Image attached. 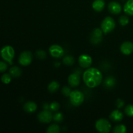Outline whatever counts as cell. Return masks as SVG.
I'll use <instances>...</instances> for the list:
<instances>
[{
  "label": "cell",
  "instance_id": "7",
  "mask_svg": "<svg viewBox=\"0 0 133 133\" xmlns=\"http://www.w3.org/2000/svg\"><path fill=\"white\" fill-rule=\"evenodd\" d=\"M103 31L101 29L96 28L91 34L90 36V41L93 44H98L102 41L103 40Z\"/></svg>",
  "mask_w": 133,
  "mask_h": 133
},
{
  "label": "cell",
  "instance_id": "1",
  "mask_svg": "<svg viewBox=\"0 0 133 133\" xmlns=\"http://www.w3.org/2000/svg\"><path fill=\"white\" fill-rule=\"evenodd\" d=\"M84 84L90 88L98 87L103 81V75L101 71L96 68H88L84 71L83 75Z\"/></svg>",
  "mask_w": 133,
  "mask_h": 133
},
{
  "label": "cell",
  "instance_id": "33",
  "mask_svg": "<svg viewBox=\"0 0 133 133\" xmlns=\"http://www.w3.org/2000/svg\"><path fill=\"white\" fill-rule=\"evenodd\" d=\"M44 110H48V109H49V105H48V104H45L44 105Z\"/></svg>",
  "mask_w": 133,
  "mask_h": 133
},
{
  "label": "cell",
  "instance_id": "21",
  "mask_svg": "<svg viewBox=\"0 0 133 133\" xmlns=\"http://www.w3.org/2000/svg\"><path fill=\"white\" fill-rule=\"evenodd\" d=\"M61 131L60 127L57 124H52L47 129L48 133H59Z\"/></svg>",
  "mask_w": 133,
  "mask_h": 133
},
{
  "label": "cell",
  "instance_id": "27",
  "mask_svg": "<svg viewBox=\"0 0 133 133\" xmlns=\"http://www.w3.org/2000/svg\"><path fill=\"white\" fill-rule=\"evenodd\" d=\"M119 23H120L121 25L125 26L127 25L129 23V18L127 16L123 15L119 18Z\"/></svg>",
  "mask_w": 133,
  "mask_h": 133
},
{
  "label": "cell",
  "instance_id": "22",
  "mask_svg": "<svg viewBox=\"0 0 133 133\" xmlns=\"http://www.w3.org/2000/svg\"><path fill=\"white\" fill-rule=\"evenodd\" d=\"M126 132H127V128H126L125 125L123 124L116 126L113 129V132L114 133H125Z\"/></svg>",
  "mask_w": 133,
  "mask_h": 133
},
{
  "label": "cell",
  "instance_id": "14",
  "mask_svg": "<svg viewBox=\"0 0 133 133\" xmlns=\"http://www.w3.org/2000/svg\"><path fill=\"white\" fill-rule=\"evenodd\" d=\"M123 114L119 110H115L111 112L110 114V119L112 122H119L123 119Z\"/></svg>",
  "mask_w": 133,
  "mask_h": 133
},
{
  "label": "cell",
  "instance_id": "17",
  "mask_svg": "<svg viewBox=\"0 0 133 133\" xmlns=\"http://www.w3.org/2000/svg\"><path fill=\"white\" fill-rule=\"evenodd\" d=\"M124 12L129 16H133V0H128L123 6Z\"/></svg>",
  "mask_w": 133,
  "mask_h": 133
},
{
  "label": "cell",
  "instance_id": "23",
  "mask_svg": "<svg viewBox=\"0 0 133 133\" xmlns=\"http://www.w3.org/2000/svg\"><path fill=\"white\" fill-rule=\"evenodd\" d=\"M63 62L65 65L67 66H71L75 62V59L71 55H67L63 58Z\"/></svg>",
  "mask_w": 133,
  "mask_h": 133
},
{
  "label": "cell",
  "instance_id": "10",
  "mask_svg": "<svg viewBox=\"0 0 133 133\" xmlns=\"http://www.w3.org/2000/svg\"><path fill=\"white\" fill-rule=\"evenodd\" d=\"M53 119L52 113L48 110H44L38 114V119L43 123H48L51 122Z\"/></svg>",
  "mask_w": 133,
  "mask_h": 133
},
{
  "label": "cell",
  "instance_id": "3",
  "mask_svg": "<svg viewBox=\"0 0 133 133\" xmlns=\"http://www.w3.org/2000/svg\"><path fill=\"white\" fill-rule=\"evenodd\" d=\"M116 27V22L112 17L107 16L102 21L101 29L105 34L109 33L114 29Z\"/></svg>",
  "mask_w": 133,
  "mask_h": 133
},
{
  "label": "cell",
  "instance_id": "16",
  "mask_svg": "<svg viewBox=\"0 0 133 133\" xmlns=\"http://www.w3.org/2000/svg\"><path fill=\"white\" fill-rule=\"evenodd\" d=\"M105 6V2L104 0H95L92 3V7L94 10L97 12H101L104 9Z\"/></svg>",
  "mask_w": 133,
  "mask_h": 133
},
{
  "label": "cell",
  "instance_id": "26",
  "mask_svg": "<svg viewBox=\"0 0 133 133\" xmlns=\"http://www.w3.org/2000/svg\"><path fill=\"white\" fill-rule=\"evenodd\" d=\"M53 119L55 122L60 123V122H61L63 120V115H62V113L61 112H56L55 114L53 116Z\"/></svg>",
  "mask_w": 133,
  "mask_h": 133
},
{
  "label": "cell",
  "instance_id": "5",
  "mask_svg": "<svg viewBox=\"0 0 133 133\" xmlns=\"http://www.w3.org/2000/svg\"><path fill=\"white\" fill-rule=\"evenodd\" d=\"M111 124L105 118L98 119L96 123V129L97 131L101 133L109 132L111 129Z\"/></svg>",
  "mask_w": 133,
  "mask_h": 133
},
{
  "label": "cell",
  "instance_id": "11",
  "mask_svg": "<svg viewBox=\"0 0 133 133\" xmlns=\"http://www.w3.org/2000/svg\"><path fill=\"white\" fill-rule=\"evenodd\" d=\"M120 51L123 55H129L133 52V44L131 42H125L121 45Z\"/></svg>",
  "mask_w": 133,
  "mask_h": 133
},
{
  "label": "cell",
  "instance_id": "28",
  "mask_svg": "<svg viewBox=\"0 0 133 133\" xmlns=\"http://www.w3.org/2000/svg\"><path fill=\"white\" fill-rule=\"evenodd\" d=\"M59 108H60L59 103L56 102V101H54V102L51 103L49 105V109H50L51 111H53V112L57 111V110L59 109Z\"/></svg>",
  "mask_w": 133,
  "mask_h": 133
},
{
  "label": "cell",
  "instance_id": "15",
  "mask_svg": "<svg viewBox=\"0 0 133 133\" xmlns=\"http://www.w3.org/2000/svg\"><path fill=\"white\" fill-rule=\"evenodd\" d=\"M23 109L28 113H33L37 109V105L33 101H27L23 105Z\"/></svg>",
  "mask_w": 133,
  "mask_h": 133
},
{
  "label": "cell",
  "instance_id": "2",
  "mask_svg": "<svg viewBox=\"0 0 133 133\" xmlns=\"http://www.w3.org/2000/svg\"><path fill=\"white\" fill-rule=\"evenodd\" d=\"M1 56L4 61L9 62L10 64H12V59L14 58L15 51L12 47L10 45L4 46L1 49Z\"/></svg>",
  "mask_w": 133,
  "mask_h": 133
},
{
  "label": "cell",
  "instance_id": "31",
  "mask_svg": "<svg viewBox=\"0 0 133 133\" xmlns=\"http://www.w3.org/2000/svg\"><path fill=\"white\" fill-rule=\"evenodd\" d=\"M7 64L3 61H0V72H4L7 69Z\"/></svg>",
  "mask_w": 133,
  "mask_h": 133
},
{
  "label": "cell",
  "instance_id": "18",
  "mask_svg": "<svg viewBox=\"0 0 133 133\" xmlns=\"http://www.w3.org/2000/svg\"><path fill=\"white\" fill-rule=\"evenodd\" d=\"M116 79L112 76H109L104 81V85L107 88H112L115 87L116 83Z\"/></svg>",
  "mask_w": 133,
  "mask_h": 133
},
{
  "label": "cell",
  "instance_id": "4",
  "mask_svg": "<svg viewBox=\"0 0 133 133\" xmlns=\"http://www.w3.org/2000/svg\"><path fill=\"white\" fill-rule=\"evenodd\" d=\"M84 100V94L79 90H74L71 92L70 95V101L74 106H80Z\"/></svg>",
  "mask_w": 133,
  "mask_h": 133
},
{
  "label": "cell",
  "instance_id": "9",
  "mask_svg": "<svg viewBox=\"0 0 133 133\" xmlns=\"http://www.w3.org/2000/svg\"><path fill=\"white\" fill-rule=\"evenodd\" d=\"M51 55L55 58H61L64 55V49L61 45L54 44L50 46L49 49Z\"/></svg>",
  "mask_w": 133,
  "mask_h": 133
},
{
  "label": "cell",
  "instance_id": "30",
  "mask_svg": "<svg viewBox=\"0 0 133 133\" xmlns=\"http://www.w3.org/2000/svg\"><path fill=\"white\" fill-rule=\"evenodd\" d=\"M71 91L69 87H64L62 89V93L64 96H66V97H70V95L71 94Z\"/></svg>",
  "mask_w": 133,
  "mask_h": 133
},
{
  "label": "cell",
  "instance_id": "24",
  "mask_svg": "<svg viewBox=\"0 0 133 133\" xmlns=\"http://www.w3.org/2000/svg\"><path fill=\"white\" fill-rule=\"evenodd\" d=\"M11 77L10 74H5L2 75L1 80L4 84H9L11 81Z\"/></svg>",
  "mask_w": 133,
  "mask_h": 133
},
{
  "label": "cell",
  "instance_id": "12",
  "mask_svg": "<svg viewBox=\"0 0 133 133\" xmlns=\"http://www.w3.org/2000/svg\"><path fill=\"white\" fill-rule=\"evenodd\" d=\"M108 9L112 14H118L122 11V6L116 1H111L108 5Z\"/></svg>",
  "mask_w": 133,
  "mask_h": 133
},
{
  "label": "cell",
  "instance_id": "32",
  "mask_svg": "<svg viewBox=\"0 0 133 133\" xmlns=\"http://www.w3.org/2000/svg\"><path fill=\"white\" fill-rule=\"evenodd\" d=\"M116 106L119 109H121V108L124 106V101L123 100L120 99H118L116 101Z\"/></svg>",
  "mask_w": 133,
  "mask_h": 133
},
{
  "label": "cell",
  "instance_id": "6",
  "mask_svg": "<svg viewBox=\"0 0 133 133\" xmlns=\"http://www.w3.org/2000/svg\"><path fill=\"white\" fill-rule=\"evenodd\" d=\"M32 59V57L31 52L29 51H25L22 52L19 55L18 62H19V64H21L22 66H27L31 63Z\"/></svg>",
  "mask_w": 133,
  "mask_h": 133
},
{
  "label": "cell",
  "instance_id": "8",
  "mask_svg": "<svg viewBox=\"0 0 133 133\" xmlns=\"http://www.w3.org/2000/svg\"><path fill=\"white\" fill-rule=\"evenodd\" d=\"M79 66L83 68H88L92 64V58L90 55L87 54H83L79 57Z\"/></svg>",
  "mask_w": 133,
  "mask_h": 133
},
{
  "label": "cell",
  "instance_id": "13",
  "mask_svg": "<svg viewBox=\"0 0 133 133\" xmlns=\"http://www.w3.org/2000/svg\"><path fill=\"white\" fill-rule=\"evenodd\" d=\"M80 77L77 73H73L68 77V83L71 87H77L80 84Z\"/></svg>",
  "mask_w": 133,
  "mask_h": 133
},
{
  "label": "cell",
  "instance_id": "29",
  "mask_svg": "<svg viewBox=\"0 0 133 133\" xmlns=\"http://www.w3.org/2000/svg\"><path fill=\"white\" fill-rule=\"evenodd\" d=\"M36 55L39 59H44L46 57V53L44 50H38L36 52Z\"/></svg>",
  "mask_w": 133,
  "mask_h": 133
},
{
  "label": "cell",
  "instance_id": "19",
  "mask_svg": "<svg viewBox=\"0 0 133 133\" xmlns=\"http://www.w3.org/2000/svg\"><path fill=\"white\" fill-rule=\"evenodd\" d=\"M9 74L12 77H18L22 75V70L18 66H12L9 70Z\"/></svg>",
  "mask_w": 133,
  "mask_h": 133
},
{
  "label": "cell",
  "instance_id": "20",
  "mask_svg": "<svg viewBox=\"0 0 133 133\" xmlns=\"http://www.w3.org/2000/svg\"><path fill=\"white\" fill-rule=\"evenodd\" d=\"M59 83L57 81H53L51 82L48 85V90L51 93H54V92H57L58 90V89L59 88Z\"/></svg>",
  "mask_w": 133,
  "mask_h": 133
},
{
  "label": "cell",
  "instance_id": "25",
  "mask_svg": "<svg viewBox=\"0 0 133 133\" xmlns=\"http://www.w3.org/2000/svg\"><path fill=\"white\" fill-rule=\"evenodd\" d=\"M125 113L129 117H133V105H129L125 108Z\"/></svg>",
  "mask_w": 133,
  "mask_h": 133
}]
</instances>
